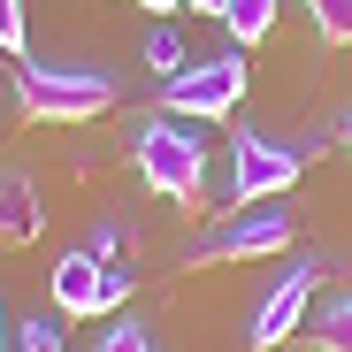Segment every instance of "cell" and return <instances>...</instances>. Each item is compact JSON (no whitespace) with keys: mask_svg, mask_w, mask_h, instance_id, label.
<instances>
[{"mask_svg":"<svg viewBox=\"0 0 352 352\" xmlns=\"http://www.w3.org/2000/svg\"><path fill=\"white\" fill-rule=\"evenodd\" d=\"M131 161H138V184L176 199V207H199L207 192V138L184 123V115H146L131 131Z\"/></svg>","mask_w":352,"mask_h":352,"instance_id":"obj_1","label":"cell"},{"mask_svg":"<svg viewBox=\"0 0 352 352\" xmlns=\"http://www.w3.org/2000/svg\"><path fill=\"white\" fill-rule=\"evenodd\" d=\"M107 69H69V62H16V107L23 123H92V115L115 107Z\"/></svg>","mask_w":352,"mask_h":352,"instance_id":"obj_2","label":"cell"},{"mask_svg":"<svg viewBox=\"0 0 352 352\" xmlns=\"http://www.w3.org/2000/svg\"><path fill=\"white\" fill-rule=\"evenodd\" d=\"M291 214L283 207H238L230 222H214V230H199V238L184 245V268H230V261H276V253H291Z\"/></svg>","mask_w":352,"mask_h":352,"instance_id":"obj_3","label":"cell"},{"mask_svg":"<svg viewBox=\"0 0 352 352\" xmlns=\"http://www.w3.org/2000/svg\"><path fill=\"white\" fill-rule=\"evenodd\" d=\"M307 176V153L299 146H276V138H253L238 131L230 146V184H222V207H276L291 184Z\"/></svg>","mask_w":352,"mask_h":352,"instance_id":"obj_4","label":"cell"},{"mask_svg":"<svg viewBox=\"0 0 352 352\" xmlns=\"http://www.w3.org/2000/svg\"><path fill=\"white\" fill-rule=\"evenodd\" d=\"M54 314H77V322H92V314H115V307H123L131 299V268H107V261H92L85 245L77 253H62V261H54Z\"/></svg>","mask_w":352,"mask_h":352,"instance_id":"obj_5","label":"cell"},{"mask_svg":"<svg viewBox=\"0 0 352 352\" xmlns=\"http://www.w3.org/2000/svg\"><path fill=\"white\" fill-rule=\"evenodd\" d=\"M238 100H245V62L238 54H207V62H192L184 77L161 85V115H199V123H222Z\"/></svg>","mask_w":352,"mask_h":352,"instance_id":"obj_6","label":"cell"},{"mask_svg":"<svg viewBox=\"0 0 352 352\" xmlns=\"http://www.w3.org/2000/svg\"><path fill=\"white\" fill-rule=\"evenodd\" d=\"M314 291H322V261H299V268H291V276L268 291V299L253 307V322H245V344H253V352H276V344H291V337H299V322H307V299H314Z\"/></svg>","mask_w":352,"mask_h":352,"instance_id":"obj_7","label":"cell"},{"mask_svg":"<svg viewBox=\"0 0 352 352\" xmlns=\"http://www.w3.org/2000/svg\"><path fill=\"white\" fill-rule=\"evenodd\" d=\"M38 230H46V199H38V184H31L23 168H0V245L23 253Z\"/></svg>","mask_w":352,"mask_h":352,"instance_id":"obj_8","label":"cell"},{"mask_svg":"<svg viewBox=\"0 0 352 352\" xmlns=\"http://www.w3.org/2000/svg\"><path fill=\"white\" fill-rule=\"evenodd\" d=\"M222 31L238 38V46H261V38L276 31V0H230V8H222Z\"/></svg>","mask_w":352,"mask_h":352,"instance_id":"obj_9","label":"cell"},{"mask_svg":"<svg viewBox=\"0 0 352 352\" xmlns=\"http://www.w3.org/2000/svg\"><path fill=\"white\" fill-rule=\"evenodd\" d=\"M146 69H153L161 85H168V77H184V69H192V54H184V38H176L168 23H153V31H146Z\"/></svg>","mask_w":352,"mask_h":352,"instance_id":"obj_10","label":"cell"},{"mask_svg":"<svg viewBox=\"0 0 352 352\" xmlns=\"http://www.w3.org/2000/svg\"><path fill=\"white\" fill-rule=\"evenodd\" d=\"M314 352H352V291H337V299L322 307V322H314Z\"/></svg>","mask_w":352,"mask_h":352,"instance_id":"obj_11","label":"cell"},{"mask_svg":"<svg viewBox=\"0 0 352 352\" xmlns=\"http://www.w3.org/2000/svg\"><path fill=\"white\" fill-rule=\"evenodd\" d=\"M307 16L329 46H352V0H307Z\"/></svg>","mask_w":352,"mask_h":352,"instance_id":"obj_12","label":"cell"},{"mask_svg":"<svg viewBox=\"0 0 352 352\" xmlns=\"http://www.w3.org/2000/svg\"><path fill=\"white\" fill-rule=\"evenodd\" d=\"M0 54H31V16H23V0H0Z\"/></svg>","mask_w":352,"mask_h":352,"instance_id":"obj_13","label":"cell"},{"mask_svg":"<svg viewBox=\"0 0 352 352\" xmlns=\"http://www.w3.org/2000/svg\"><path fill=\"white\" fill-rule=\"evenodd\" d=\"M100 352H161V344H153V329H146V322H115V329L100 337Z\"/></svg>","mask_w":352,"mask_h":352,"instance_id":"obj_14","label":"cell"},{"mask_svg":"<svg viewBox=\"0 0 352 352\" xmlns=\"http://www.w3.org/2000/svg\"><path fill=\"white\" fill-rule=\"evenodd\" d=\"M8 352H69V344H62V329H54V322H23Z\"/></svg>","mask_w":352,"mask_h":352,"instance_id":"obj_15","label":"cell"},{"mask_svg":"<svg viewBox=\"0 0 352 352\" xmlns=\"http://www.w3.org/2000/svg\"><path fill=\"white\" fill-rule=\"evenodd\" d=\"M85 253L115 268V253H123V230H115V222H100V230H92V238H85Z\"/></svg>","mask_w":352,"mask_h":352,"instance_id":"obj_16","label":"cell"},{"mask_svg":"<svg viewBox=\"0 0 352 352\" xmlns=\"http://www.w3.org/2000/svg\"><path fill=\"white\" fill-rule=\"evenodd\" d=\"M138 8H146V16H161V23H168V16H176V8H184V0H138Z\"/></svg>","mask_w":352,"mask_h":352,"instance_id":"obj_17","label":"cell"},{"mask_svg":"<svg viewBox=\"0 0 352 352\" xmlns=\"http://www.w3.org/2000/svg\"><path fill=\"white\" fill-rule=\"evenodd\" d=\"M184 8H199V16H222V8H230V0H184Z\"/></svg>","mask_w":352,"mask_h":352,"instance_id":"obj_18","label":"cell"},{"mask_svg":"<svg viewBox=\"0 0 352 352\" xmlns=\"http://www.w3.org/2000/svg\"><path fill=\"white\" fill-rule=\"evenodd\" d=\"M0 352H8V307H0Z\"/></svg>","mask_w":352,"mask_h":352,"instance_id":"obj_19","label":"cell"},{"mask_svg":"<svg viewBox=\"0 0 352 352\" xmlns=\"http://www.w3.org/2000/svg\"><path fill=\"white\" fill-rule=\"evenodd\" d=\"M344 146H352V115H344Z\"/></svg>","mask_w":352,"mask_h":352,"instance_id":"obj_20","label":"cell"}]
</instances>
